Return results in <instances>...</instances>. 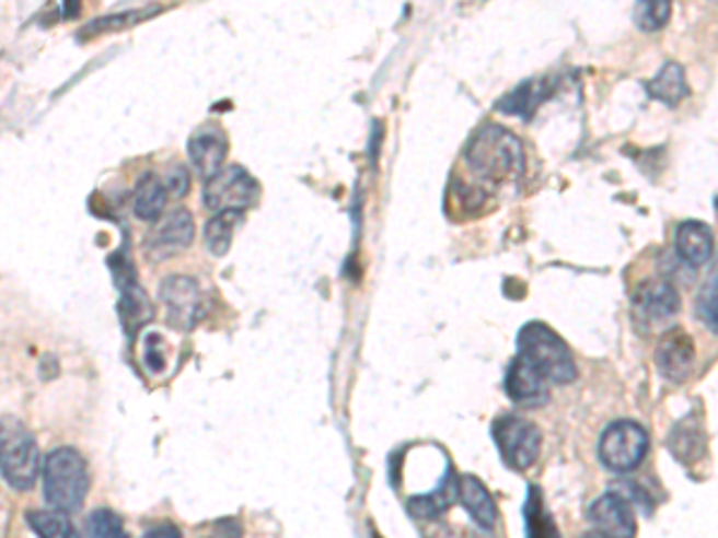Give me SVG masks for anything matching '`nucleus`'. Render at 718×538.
Listing matches in <instances>:
<instances>
[{
    "instance_id": "nucleus-16",
    "label": "nucleus",
    "mask_w": 718,
    "mask_h": 538,
    "mask_svg": "<svg viewBox=\"0 0 718 538\" xmlns=\"http://www.w3.org/2000/svg\"><path fill=\"white\" fill-rule=\"evenodd\" d=\"M675 252L687 266H704L714 254V233L707 223L685 221L678 225Z\"/></svg>"
},
{
    "instance_id": "nucleus-7",
    "label": "nucleus",
    "mask_w": 718,
    "mask_h": 538,
    "mask_svg": "<svg viewBox=\"0 0 718 538\" xmlns=\"http://www.w3.org/2000/svg\"><path fill=\"white\" fill-rule=\"evenodd\" d=\"M494 441L501 451L506 465L512 469H528L532 467L538 453H542V431H538L532 421L522 417H503L494 424Z\"/></svg>"
},
{
    "instance_id": "nucleus-12",
    "label": "nucleus",
    "mask_w": 718,
    "mask_h": 538,
    "mask_svg": "<svg viewBox=\"0 0 718 538\" xmlns=\"http://www.w3.org/2000/svg\"><path fill=\"white\" fill-rule=\"evenodd\" d=\"M589 519L594 529L609 538H635L637 522L630 501L621 493H606L597 498L589 507Z\"/></svg>"
},
{
    "instance_id": "nucleus-27",
    "label": "nucleus",
    "mask_w": 718,
    "mask_h": 538,
    "mask_svg": "<svg viewBox=\"0 0 718 538\" xmlns=\"http://www.w3.org/2000/svg\"><path fill=\"white\" fill-rule=\"evenodd\" d=\"M671 3H663V0H649V3H639L635 8V22L639 30L645 32H657L661 30L665 22L671 17Z\"/></svg>"
},
{
    "instance_id": "nucleus-5",
    "label": "nucleus",
    "mask_w": 718,
    "mask_h": 538,
    "mask_svg": "<svg viewBox=\"0 0 718 538\" xmlns=\"http://www.w3.org/2000/svg\"><path fill=\"white\" fill-rule=\"evenodd\" d=\"M649 451L647 431L635 421H615L599 441V459L611 471L627 473L642 465Z\"/></svg>"
},
{
    "instance_id": "nucleus-4",
    "label": "nucleus",
    "mask_w": 718,
    "mask_h": 538,
    "mask_svg": "<svg viewBox=\"0 0 718 538\" xmlns=\"http://www.w3.org/2000/svg\"><path fill=\"white\" fill-rule=\"evenodd\" d=\"M0 467L3 479L15 491H32L38 477V445L34 435L15 417H3L0 426Z\"/></svg>"
},
{
    "instance_id": "nucleus-21",
    "label": "nucleus",
    "mask_w": 718,
    "mask_h": 538,
    "mask_svg": "<svg viewBox=\"0 0 718 538\" xmlns=\"http://www.w3.org/2000/svg\"><path fill=\"white\" fill-rule=\"evenodd\" d=\"M546 94H548V89L544 82H538V80L524 82L516 89V92L508 94L503 101H498V110L516 113V115H522V118H530V115L536 110V106L546 98Z\"/></svg>"
},
{
    "instance_id": "nucleus-10",
    "label": "nucleus",
    "mask_w": 718,
    "mask_h": 538,
    "mask_svg": "<svg viewBox=\"0 0 718 538\" xmlns=\"http://www.w3.org/2000/svg\"><path fill=\"white\" fill-rule=\"evenodd\" d=\"M111 268H113L115 285L120 288V321L125 330L130 332V336H135L139 328H144L153 318V306L142 285L137 283L135 268L125 256H113Z\"/></svg>"
},
{
    "instance_id": "nucleus-15",
    "label": "nucleus",
    "mask_w": 718,
    "mask_h": 538,
    "mask_svg": "<svg viewBox=\"0 0 718 538\" xmlns=\"http://www.w3.org/2000/svg\"><path fill=\"white\" fill-rule=\"evenodd\" d=\"M506 393L522 407H542L548 400V381L518 354L508 366Z\"/></svg>"
},
{
    "instance_id": "nucleus-22",
    "label": "nucleus",
    "mask_w": 718,
    "mask_h": 538,
    "mask_svg": "<svg viewBox=\"0 0 718 538\" xmlns=\"http://www.w3.org/2000/svg\"><path fill=\"white\" fill-rule=\"evenodd\" d=\"M524 524H528V538H560L554 519H551L548 510L544 507L542 491L532 486L528 505H524Z\"/></svg>"
},
{
    "instance_id": "nucleus-2",
    "label": "nucleus",
    "mask_w": 718,
    "mask_h": 538,
    "mask_svg": "<svg viewBox=\"0 0 718 538\" xmlns=\"http://www.w3.org/2000/svg\"><path fill=\"white\" fill-rule=\"evenodd\" d=\"M89 493V469L84 457L74 447H56L44 463V498L62 515H70L84 505Z\"/></svg>"
},
{
    "instance_id": "nucleus-13",
    "label": "nucleus",
    "mask_w": 718,
    "mask_h": 538,
    "mask_svg": "<svg viewBox=\"0 0 718 538\" xmlns=\"http://www.w3.org/2000/svg\"><path fill=\"white\" fill-rule=\"evenodd\" d=\"M187 153H189V161L195 165V171L204 177V179H211L223 168V161L228 156V139L225 132L221 127L207 122L201 125L199 130L189 137L187 142Z\"/></svg>"
},
{
    "instance_id": "nucleus-1",
    "label": "nucleus",
    "mask_w": 718,
    "mask_h": 538,
    "mask_svg": "<svg viewBox=\"0 0 718 538\" xmlns=\"http://www.w3.org/2000/svg\"><path fill=\"white\" fill-rule=\"evenodd\" d=\"M467 165L489 183H508L524 171V149L520 139L501 125H484L467 147Z\"/></svg>"
},
{
    "instance_id": "nucleus-17",
    "label": "nucleus",
    "mask_w": 718,
    "mask_h": 538,
    "mask_svg": "<svg viewBox=\"0 0 718 538\" xmlns=\"http://www.w3.org/2000/svg\"><path fill=\"white\" fill-rule=\"evenodd\" d=\"M458 498L463 501L470 517L479 524L482 529H494L498 519V510L491 493L486 491V486L477 477H463L460 479V491Z\"/></svg>"
},
{
    "instance_id": "nucleus-11",
    "label": "nucleus",
    "mask_w": 718,
    "mask_h": 538,
    "mask_svg": "<svg viewBox=\"0 0 718 538\" xmlns=\"http://www.w3.org/2000/svg\"><path fill=\"white\" fill-rule=\"evenodd\" d=\"M192 239H195V218L187 209H175L153 225L147 235L144 252L151 261H165L185 252Z\"/></svg>"
},
{
    "instance_id": "nucleus-30",
    "label": "nucleus",
    "mask_w": 718,
    "mask_h": 538,
    "mask_svg": "<svg viewBox=\"0 0 718 538\" xmlns=\"http://www.w3.org/2000/svg\"><path fill=\"white\" fill-rule=\"evenodd\" d=\"M163 344V338L159 332H151L144 342V364L153 371V374H159V371L165 366V354L159 350Z\"/></svg>"
},
{
    "instance_id": "nucleus-20",
    "label": "nucleus",
    "mask_w": 718,
    "mask_h": 538,
    "mask_svg": "<svg viewBox=\"0 0 718 538\" xmlns=\"http://www.w3.org/2000/svg\"><path fill=\"white\" fill-rule=\"evenodd\" d=\"M242 223V211H223L216 213L204 227V239L213 256H225L230 245H233L235 227Z\"/></svg>"
},
{
    "instance_id": "nucleus-14",
    "label": "nucleus",
    "mask_w": 718,
    "mask_h": 538,
    "mask_svg": "<svg viewBox=\"0 0 718 538\" xmlns=\"http://www.w3.org/2000/svg\"><path fill=\"white\" fill-rule=\"evenodd\" d=\"M695 364L697 350L687 332L681 328L665 332L657 350V366L661 374L673 383H683L695 371Z\"/></svg>"
},
{
    "instance_id": "nucleus-32",
    "label": "nucleus",
    "mask_w": 718,
    "mask_h": 538,
    "mask_svg": "<svg viewBox=\"0 0 718 538\" xmlns=\"http://www.w3.org/2000/svg\"><path fill=\"white\" fill-rule=\"evenodd\" d=\"M707 324L711 326V330L716 332V336H718V306H716V309L711 312V316L707 318Z\"/></svg>"
},
{
    "instance_id": "nucleus-19",
    "label": "nucleus",
    "mask_w": 718,
    "mask_h": 538,
    "mask_svg": "<svg viewBox=\"0 0 718 538\" xmlns=\"http://www.w3.org/2000/svg\"><path fill=\"white\" fill-rule=\"evenodd\" d=\"M647 92L651 98L661 101L665 106L681 104V101L690 94L683 66H678L675 60L665 62V66L657 72V77H653L651 82H647Z\"/></svg>"
},
{
    "instance_id": "nucleus-23",
    "label": "nucleus",
    "mask_w": 718,
    "mask_h": 538,
    "mask_svg": "<svg viewBox=\"0 0 718 538\" xmlns=\"http://www.w3.org/2000/svg\"><path fill=\"white\" fill-rule=\"evenodd\" d=\"M30 527L36 531L38 538H82L74 524L62 512H30L27 515Z\"/></svg>"
},
{
    "instance_id": "nucleus-29",
    "label": "nucleus",
    "mask_w": 718,
    "mask_h": 538,
    "mask_svg": "<svg viewBox=\"0 0 718 538\" xmlns=\"http://www.w3.org/2000/svg\"><path fill=\"white\" fill-rule=\"evenodd\" d=\"M163 183L173 197H185L189 191V173L185 165H173V168L163 175Z\"/></svg>"
},
{
    "instance_id": "nucleus-25",
    "label": "nucleus",
    "mask_w": 718,
    "mask_h": 538,
    "mask_svg": "<svg viewBox=\"0 0 718 538\" xmlns=\"http://www.w3.org/2000/svg\"><path fill=\"white\" fill-rule=\"evenodd\" d=\"M86 536L89 538H127L123 519L113 510H96L86 519Z\"/></svg>"
},
{
    "instance_id": "nucleus-18",
    "label": "nucleus",
    "mask_w": 718,
    "mask_h": 538,
    "mask_svg": "<svg viewBox=\"0 0 718 538\" xmlns=\"http://www.w3.org/2000/svg\"><path fill=\"white\" fill-rule=\"evenodd\" d=\"M169 187H165L163 179L153 173H147L139 177V183L135 187V197H132V209L139 221H161V213L165 209V201H169Z\"/></svg>"
},
{
    "instance_id": "nucleus-3",
    "label": "nucleus",
    "mask_w": 718,
    "mask_h": 538,
    "mask_svg": "<svg viewBox=\"0 0 718 538\" xmlns=\"http://www.w3.org/2000/svg\"><path fill=\"white\" fill-rule=\"evenodd\" d=\"M520 356L530 362L538 374L556 386H568L577 378V366L572 352L554 328L546 324H528L518 336Z\"/></svg>"
},
{
    "instance_id": "nucleus-9",
    "label": "nucleus",
    "mask_w": 718,
    "mask_h": 538,
    "mask_svg": "<svg viewBox=\"0 0 718 538\" xmlns=\"http://www.w3.org/2000/svg\"><path fill=\"white\" fill-rule=\"evenodd\" d=\"M681 312V297L665 280H647L633 294V316L639 330L665 328Z\"/></svg>"
},
{
    "instance_id": "nucleus-6",
    "label": "nucleus",
    "mask_w": 718,
    "mask_h": 538,
    "mask_svg": "<svg viewBox=\"0 0 718 538\" xmlns=\"http://www.w3.org/2000/svg\"><path fill=\"white\" fill-rule=\"evenodd\" d=\"M262 195V187L242 165H228L216 177L207 179L204 185V207L223 213V211H245L254 207Z\"/></svg>"
},
{
    "instance_id": "nucleus-24",
    "label": "nucleus",
    "mask_w": 718,
    "mask_h": 538,
    "mask_svg": "<svg viewBox=\"0 0 718 538\" xmlns=\"http://www.w3.org/2000/svg\"><path fill=\"white\" fill-rule=\"evenodd\" d=\"M671 451L678 459H683L685 465H692L697 457H702L704 451V438L699 435V429H692L687 424L675 426L671 433Z\"/></svg>"
},
{
    "instance_id": "nucleus-26",
    "label": "nucleus",
    "mask_w": 718,
    "mask_h": 538,
    "mask_svg": "<svg viewBox=\"0 0 718 538\" xmlns=\"http://www.w3.org/2000/svg\"><path fill=\"white\" fill-rule=\"evenodd\" d=\"M161 8H149V10H132V12H125V15H113V17H101L96 22L89 24L80 32V36H94V34H104V32H115V30H123V27H130V24L142 22L151 15H157Z\"/></svg>"
},
{
    "instance_id": "nucleus-33",
    "label": "nucleus",
    "mask_w": 718,
    "mask_h": 538,
    "mask_svg": "<svg viewBox=\"0 0 718 538\" xmlns=\"http://www.w3.org/2000/svg\"><path fill=\"white\" fill-rule=\"evenodd\" d=\"M582 538H609V536H604V534H601V531H597V529H594V531H589V534H584Z\"/></svg>"
},
{
    "instance_id": "nucleus-31",
    "label": "nucleus",
    "mask_w": 718,
    "mask_h": 538,
    "mask_svg": "<svg viewBox=\"0 0 718 538\" xmlns=\"http://www.w3.org/2000/svg\"><path fill=\"white\" fill-rule=\"evenodd\" d=\"M142 538H183V534H180L173 524H159V527L149 529Z\"/></svg>"
},
{
    "instance_id": "nucleus-8",
    "label": "nucleus",
    "mask_w": 718,
    "mask_h": 538,
    "mask_svg": "<svg viewBox=\"0 0 718 538\" xmlns=\"http://www.w3.org/2000/svg\"><path fill=\"white\" fill-rule=\"evenodd\" d=\"M159 300L175 330H192L204 316V294L195 278L171 276L159 288Z\"/></svg>"
},
{
    "instance_id": "nucleus-28",
    "label": "nucleus",
    "mask_w": 718,
    "mask_h": 538,
    "mask_svg": "<svg viewBox=\"0 0 718 538\" xmlns=\"http://www.w3.org/2000/svg\"><path fill=\"white\" fill-rule=\"evenodd\" d=\"M718 306V266L714 268V273L709 276L707 283H704L699 297H697V316H702L704 321L711 316V312Z\"/></svg>"
}]
</instances>
